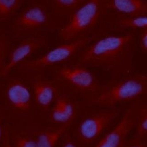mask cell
<instances>
[{
  "label": "cell",
  "instance_id": "1",
  "mask_svg": "<svg viewBox=\"0 0 147 147\" xmlns=\"http://www.w3.org/2000/svg\"><path fill=\"white\" fill-rule=\"evenodd\" d=\"M137 45L135 30L98 37L78 53V62L113 74H128L132 70Z\"/></svg>",
  "mask_w": 147,
  "mask_h": 147
},
{
  "label": "cell",
  "instance_id": "2",
  "mask_svg": "<svg viewBox=\"0 0 147 147\" xmlns=\"http://www.w3.org/2000/svg\"><path fill=\"white\" fill-rule=\"evenodd\" d=\"M107 13L104 0L86 1L59 29L60 38L67 43L98 34L96 31H98V26L104 22Z\"/></svg>",
  "mask_w": 147,
  "mask_h": 147
},
{
  "label": "cell",
  "instance_id": "3",
  "mask_svg": "<svg viewBox=\"0 0 147 147\" xmlns=\"http://www.w3.org/2000/svg\"><path fill=\"white\" fill-rule=\"evenodd\" d=\"M147 93V75H130L114 81L101 88L90 99L95 106L111 107L136 100Z\"/></svg>",
  "mask_w": 147,
  "mask_h": 147
},
{
  "label": "cell",
  "instance_id": "4",
  "mask_svg": "<svg viewBox=\"0 0 147 147\" xmlns=\"http://www.w3.org/2000/svg\"><path fill=\"white\" fill-rule=\"evenodd\" d=\"M98 34L79 38L60 45L39 58L21 63V66L29 70H37L66 62L99 37Z\"/></svg>",
  "mask_w": 147,
  "mask_h": 147
},
{
  "label": "cell",
  "instance_id": "5",
  "mask_svg": "<svg viewBox=\"0 0 147 147\" xmlns=\"http://www.w3.org/2000/svg\"><path fill=\"white\" fill-rule=\"evenodd\" d=\"M57 75L62 81L91 97L96 95L101 88L96 76L81 64L62 67L57 71Z\"/></svg>",
  "mask_w": 147,
  "mask_h": 147
},
{
  "label": "cell",
  "instance_id": "6",
  "mask_svg": "<svg viewBox=\"0 0 147 147\" xmlns=\"http://www.w3.org/2000/svg\"><path fill=\"white\" fill-rule=\"evenodd\" d=\"M50 21L49 13L44 6L32 5L15 18L12 28L15 34L22 35L47 26Z\"/></svg>",
  "mask_w": 147,
  "mask_h": 147
},
{
  "label": "cell",
  "instance_id": "7",
  "mask_svg": "<svg viewBox=\"0 0 147 147\" xmlns=\"http://www.w3.org/2000/svg\"><path fill=\"white\" fill-rule=\"evenodd\" d=\"M117 115L115 111L95 113L83 119L78 126L77 136L81 143L91 144L98 138Z\"/></svg>",
  "mask_w": 147,
  "mask_h": 147
},
{
  "label": "cell",
  "instance_id": "8",
  "mask_svg": "<svg viewBox=\"0 0 147 147\" xmlns=\"http://www.w3.org/2000/svg\"><path fill=\"white\" fill-rule=\"evenodd\" d=\"M46 38L42 36H32L20 42L16 47L10 51L7 62L0 76L5 77L17 65L24 61L28 57L45 46Z\"/></svg>",
  "mask_w": 147,
  "mask_h": 147
},
{
  "label": "cell",
  "instance_id": "9",
  "mask_svg": "<svg viewBox=\"0 0 147 147\" xmlns=\"http://www.w3.org/2000/svg\"><path fill=\"white\" fill-rule=\"evenodd\" d=\"M136 109L130 107L126 111L115 127L106 134L95 147H121L136 125Z\"/></svg>",
  "mask_w": 147,
  "mask_h": 147
},
{
  "label": "cell",
  "instance_id": "10",
  "mask_svg": "<svg viewBox=\"0 0 147 147\" xmlns=\"http://www.w3.org/2000/svg\"><path fill=\"white\" fill-rule=\"evenodd\" d=\"M5 96L9 103L16 110L26 111L30 108L31 94L26 86L20 80L14 79L9 82Z\"/></svg>",
  "mask_w": 147,
  "mask_h": 147
},
{
  "label": "cell",
  "instance_id": "11",
  "mask_svg": "<svg viewBox=\"0 0 147 147\" xmlns=\"http://www.w3.org/2000/svg\"><path fill=\"white\" fill-rule=\"evenodd\" d=\"M107 12L130 17L147 15V1L144 0H104Z\"/></svg>",
  "mask_w": 147,
  "mask_h": 147
},
{
  "label": "cell",
  "instance_id": "12",
  "mask_svg": "<svg viewBox=\"0 0 147 147\" xmlns=\"http://www.w3.org/2000/svg\"><path fill=\"white\" fill-rule=\"evenodd\" d=\"M112 15V18H110L109 27L114 31H122L130 30H136L147 28V15L137 17H130L117 13Z\"/></svg>",
  "mask_w": 147,
  "mask_h": 147
},
{
  "label": "cell",
  "instance_id": "13",
  "mask_svg": "<svg viewBox=\"0 0 147 147\" xmlns=\"http://www.w3.org/2000/svg\"><path fill=\"white\" fill-rule=\"evenodd\" d=\"M33 92L37 104L42 109L47 110L55 100L57 90L51 83L39 80L34 83Z\"/></svg>",
  "mask_w": 147,
  "mask_h": 147
},
{
  "label": "cell",
  "instance_id": "14",
  "mask_svg": "<svg viewBox=\"0 0 147 147\" xmlns=\"http://www.w3.org/2000/svg\"><path fill=\"white\" fill-rule=\"evenodd\" d=\"M72 123L62 125L57 129L40 133L35 139L36 147H55Z\"/></svg>",
  "mask_w": 147,
  "mask_h": 147
},
{
  "label": "cell",
  "instance_id": "15",
  "mask_svg": "<svg viewBox=\"0 0 147 147\" xmlns=\"http://www.w3.org/2000/svg\"><path fill=\"white\" fill-rule=\"evenodd\" d=\"M24 3L23 0H0V22L12 18Z\"/></svg>",
  "mask_w": 147,
  "mask_h": 147
},
{
  "label": "cell",
  "instance_id": "16",
  "mask_svg": "<svg viewBox=\"0 0 147 147\" xmlns=\"http://www.w3.org/2000/svg\"><path fill=\"white\" fill-rule=\"evenodd\" d=\"M85 1V0H53L51 1V6L56 14L69 15L70 16Z\"/></svg>",
  "mask_w": 147,
  "mask_h": 147
},
{
  "label": "cell",
  "instance_id": "17",
  "mask_svg": "<svg viewBox=\"0 0 147 147\" xmlns=\"http://www.w3.org/2000/svg\"><path fill=\"white\" fill-rule=\"evenodd\" d=\"M10 38L5 31L0 30V72L7 62L10 52Z\"/></svg>",
  "mask_w": 147,
  "mask_h": 147
},
{
  "label": "cell",
  "instance_id": "18",
  "mask_svg": "<svg viewBox=\"0 0 147 147\" xmlns=\"http://www.w3.org/2000/svg\"><path fill=\"white\" fill-rule=\"evenodd\" d=\"M138 113L137 123V133L140 139L146 136L147 134V107L145 105L140 108Z\"/></svg>",
  "mask_w": 147,
  "mask_h": 147
},
{
  "label": "cell",
  "instance_id": "19",
  "mask_svg": "<svg viewBox=\"0 0 147 147\" xmlns=\"http://www.w3.org/2000/svg\"><path fill=\"white\" fill-rule=\"evenodd\" d=\"M55 105L61 109L69 120L74 121L76 115V108L73 102L66 97L60 96L57 98Z\"/></svg>",
  "mask_w": 147,
  "mask_h": 147
},
{
  "label": "cell",
  "instance_id": "20",
  "mask_svg": "<svg viewBox=\"0 0 147 147\" xmlns=\"http://www.w3.org/2000/svg\"><path fill=\"white\" fill-rule=\"evenodd\" d=\"M50 118L53 122L61 125L73 122L69 120L61 109L55 104L51 111Z\"/></svg>",
  "mask_w": 147,
  "mask_h": 147
},
{
  "label": "cell",
  "instance_id": "21",
  "mask_svg": "<svg viewBox=\"0 0 147 147\" xmlns=\"http://www.w3.org/2000/svg\"><path fill=\"white\" fill-rule=\"evenodd\" d=\"M11 140L14 147H36L35 139L30 137L16 134Z\"/></svg>",
  "mask_w": 147,
  "mask_h": 147
},
{
  "label": "cell",
  "instance_id": "22",
  "mask_svg": "<svg viewBox=\"0 0 147 147\" xmlns=\"http://www.w3.org/2000/svg\"><path fill=\"white\" fill-rule=\"evenodd\" d=\"M139 45L142 52L146 54L147 53V28L140 30Z\"/></svg>",
  "mask_w": 147,
  "mask_h": 147
},
{
  "label": "cell",
  "instance_id": "23",
  "mask_svg": "<svg viewBox=\"0 0 147 147\" xmlns=\"http://www.w3.org/2000/svg\"><path fill=\"white\" fill-rule=\"evenodd\" d=\"M0 144L1 145V147H14L12 141L10 129L7 126H4L3 136Z\"/></svg>",
  "mask_w": 147,
  "mask_h": 147
},
{
  "label": "cell",
  "instance_id": "24",
  "mask_svg": "<svg viewBox=\"0 0 147 147\" xmlns=\"http://www.w3.org/2000/svg\"><path fill=\"white\" fill-rule=\"evenodd\" d=\"M121 147H146V145L141 139L138 138L128 142L126 141Z\"/></svg>",
  "mask_w": 147,
  "mask_h": 147
},
{
  "label": "cell",
  "instance_id": "25",
  "mask_svg": "<svg viewBox=\"0 0 147 147\" xmlns=\"http://www.w3.org/2000/svg\"><path fill=\"white\" fill-rule=\"evenodd\" d=\"M61 147H78V146L72 140L68 139L63 143Z\"/></svg>",
  "mask_w": 147,
  "mask_h": 147
},
{
  "label": "cell",
  "instance_id": "26",
  "mask_svg": "<svg viewBox=\"0 0 147 147\" xmlns=\"http://www.w3.org/2000/svg\"><path fill=\"white\" fill-rule=\"evenodd\" d=\"M4 129V126L3 125L2 121L0 119V143H1L2 137L3 136Z\"/></svg>",
  "mask_w": 147,
  "mask_h": 147
}]
</instances>
